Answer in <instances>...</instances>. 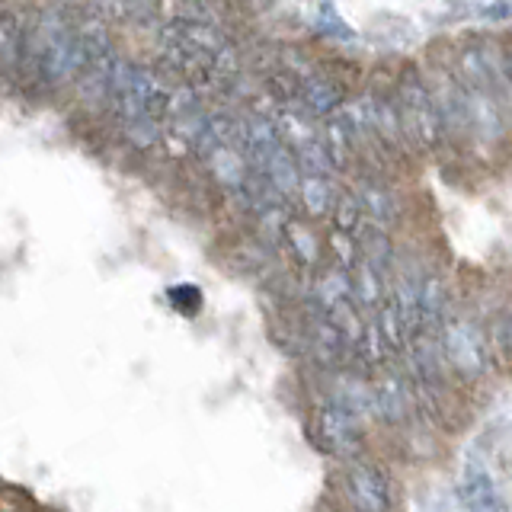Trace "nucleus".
<instances>
[{"mask_svg":"<svg viewBox=\"0 0 512 512\" xmlns=\"http://www.w3.org/2000/svg\"><path fill=\"white\" fill-rule=\"evenodd\" d=\"M282 231H285L288 250H292V256L301 266H314L320 260V250H324V244H320L314 224H308V221H285Z\"/></svg>","mask_w":512,"mask_h":512,"instance_id":"6e6552de","label":"nucleus"},{"mask_svg":"<svg viewBox=\"0 0 512 512\" xmlns=\"http://www.w3.org/2000/svg\"><path fill=\"white\" fill-rule=\"evenodd\" d=\"M192 4H208V0H192Z\"/></svg>","mask_w":512,"mask_h":512,"instance_id":"dca6fc26","label":"nucleus"},{"mask_svg":"<svg viewBox=\"0 0 512 512\" xmlns=\"http://www.w3.org/2000/svg\"><path fill=\"white\" fill-rule=\"evenodd\" d=\"M372 416L391 429H407L420 416V400H416L413 378L388 368L372 378Z\"/></svg>","mask_w":512,"mask_h":512,"instance_id":"39448f33","label":"nucleus"},{"mask_svg":"<svg viewBox=\"0 0 512 512\" xmlns=\"http://www.w3.org/2000/svg\"><path fill=\"white\" fill-rule=\"evenodd\" d=\"M167 298H170V304H173V311H180V314H186V317H192V314H199L202 311V292L196 285H173L170 292H167Z\"/></svg>","mask_w":512,"mask_h":512,"instance_id":"2eb2a0df","label":"nucleus"},{"mask_svg":"<svg viewBox=\"0 0 512 512\" xmlns=\"http://www.w3.org/2000/svg\"><path fill=\"white\" fill-rule=\"evenodd\" d=\"M301 96L314 116H330V112H336V106L343 103V87L330 77H311L308 84L301 87Z\"/></svg>","mask_w":512,"mask_h":512,"instance_id":"1a4fd4ad","label":"nucleus"},{"mask_svg":"<svg viewBox=\"0 0 512 512\" xmlns=\"http://www.w3.org/2000/svg\"><path fill=\"white\" fill-rule=\"evenodd\" d=\"M314 29L320 32V36L336 39V42H352V39H356V32H352V29L343 23V16L336 13L330 4H324V7L317 10V16H314Z\"/></svg>","mask_w":512,"mask_h":512,"instance_id":"ddd939ff","label":"nucleus"},{"mask_svg":"<svg viewBox=\"0 0 512 512\" xmlns=\"http://www.w3.org/2000/svg\"><path fill=\"white\" fill-rule=\"evenodd\" d=\"M490 343H493V349L500 352L503 359L512 362V304L493 317V324H490Z\"/></svg>","mask_w":512,"mask_h":512,"instance_id":"4468645a","label":"nucleus"},{"mask_svg":"<svg viewBox=\"0 0 512 512\" xmlns=\"http://www.w3.org/2000/svg\"><path fill=\"white\" fill-rule=\"evenodd\" d=\"M359 202L365 208V215L368 218H375V221H391L397 212H394V199H391V192L378 186V183H365L359 189Z\"/></svg>","mask_w":512,"mask_h":512,"instance_id":"f8f14e48","label":"nucleus"},{"mask_svg":"<svg viewBox=\"0 0 512 512\" xmlns=\"http://www.w3.org/2000/svg\"><path fill=\"white\" fill-rule=\"evenodd\" d=\"M314 439L333 458L349 461L362 455L365 445V413H359L343 397L330 394L314 410Z\"/></svg>","mask_w":512,"mask_h":512,"instance_id":"f03ea898","label":"nucleus"},{"mask_svg":"<svg viewBox=\"0 0 512 512\" xmlns=\"http://www.w3.org/2000/svg\"><path fill=\"white\" fill-rule=\"evenodd\" d=\"M298 192H301V199H304V208L314 212V215H327L330 208H333V202H336V196H340V192L330 186L327 176H304Z\"/></svg>","mask_w":512,"mask_h":512,"instance_id":"9b49d317","label":"nucleus"},{"mask_svg":"<svg viewBox=\"0 0 512 512\" xmlns=\"http://www.w3.org/2000/svg\"><path fill=\"white\" fill-rule=\"evenodd\" d=\"M26 23L16 13H0V74L10 77L23 68Z\"/></svg>","mask_w":512,"mask_h":512,"instance_id":"0eeeda50","label":"nucleus"},{"mask_svg":"<svg viewBox=\"0 0 512 512\" xmlns=\"http://www.w3.org/2000/svg\"><path fill=\"white\" fill-rule=\"evenodd\" d=\"M87 61L84 32H77L61 13L45 10L26 26L23 68L42 87H61L80 74Z\"/></svg>","mask_w":512,"mask_h":512,"instance_id":"f257e3e1","label":"nucleus"},{"mask_svg":"<svg viewBox=\"0 0 512 512\" xmlns=\"http://www.w3.org/2000/svg\"><path fill=\"white\" fill-rule=\"evenodd\" d=\"M343 500L352 512H394V480L368 458L343 464Z\"/></svg>","mask_w":512,"mask_h":512,"instance_id":"20e7f679","label":"nucleus"},{"mask_svg":"<svg viewBox=\"0 0 512 512\" xmlns=\"http://www.w3.org/2000/svg\"><path fill=\"white\" fill-rule=\"evenodd\" d=\"M362 260L372 263L375 269H381L384 276H391L394 269V247H391V237L384 228H368L362 234Z\"/></svg>","mask_w":512,"mask_h":512,"instance_id":"9d476101","label":"nucleus"},{"mask_svg":"<svg viewBox=\"0 0 512 512\" xmlns=\"http://www.w3.org/2000/svg\"><path fill=\"white\" fill-rule=\"evenodd\" d=\"M349 512H352V509H349Z\"/></svg>","mask_w":512,"mask_h":512,"instance_id":"f3484780","label":"nucleus"},{"mask_svg":"<svg viewBox=\"0 0 512 512\" xmlns=\"http://www.w3.org/2000/svg\"><path fill=\"white\" fill-rule=\"evenodd\" d=\"M439 343L445 352V362L452 368V375L464 381H477L490 372L493 365V343L490 333H484L471 320L448 317L439 330Z\"/></svg>","mask_w":512,"mask_h":512,"instance_id":"7ed1b4c3","label":"nucleus"},{"mask_svg":"<svg viewBox=\"0 0 512 512\" xmlns=\"http://www.w3.org/2000/svg\"><path fill=\"white\" fill-rule=\"evenodd\" d=\"M461 500H464V506H468V512H503L500 493H496L490 474L480 468L477 461H471L468 468H464V477H461Z\"/></svg>","mask_w":512,"mask_h":512,"instance_id":"423d86ee","label":"nucleus"}]
</instances>
